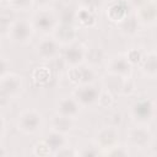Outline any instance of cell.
Segmentation results:
<instances>
[{"instance_id": "obj_1", "label": "cell", "mask_w": 157, "mask_h": 157, "mask_svg": "<svg viewBox=\"0 0 157 157\" xmlns=\"http://www.w3.org/2000/svg\"><path fill=\"white\" fill-rule=\"evenodd\" d=\"M58 20L59 17L56 12L49 6H47V7H38V10L33 12L31 23L34 29H38L42 33H49L59 23Z\"/></svg>"}, {"instance_id": "obj_2", "label": "cell", "mask_w": 157, "mask_h": 157, "mask_svg": "<svg viewBox=\"0 0 157 157\" xmlns=\"http://www.w3.org/2000/svg\"><path fill=\"white\" fill-rule=\"evenodd\" d=\"M43 125V115L34 108L22 110L17 117V129L25 134H36Z\"/></svg>"}, {"instance_id": "obj_3", "label": "cell", "mask_w": 157, "mask_h": 157, "mask_svg": "<svg viewBox=\"0 0 157 157\" xmlns=\"http://www.w3.org/2000/svg\"><path fill=\"white\" fill-rule=\"evenodd\" d=\"M130 115L136 124H148L155 118V102L148 98L136 101L131 105Z\"/></svg>"}, {"instance_id": "obj_4", "label": "cell", "mask_w": 157, "mask_h": 157, "mask_svg": "<svg viewBox=\"0 0 157 157\" xmlns=\"http://www.w3.org/2000/svg\"><path fill=\"white\" fill-rule=\"evenodd\" d=\"M34 28L31 23V21H27L25 18L15 20L12 25L9 28L7 36L11 39V42L17 44H26L32 39Z\"/></svg>"}, {"instance_id": "obj_5", "label": "cell", "mask_w": 157, "mask_h": 157, "mask_svg": "<svg viewBox=\"0 0 157 157\" xmlns=\"http://www.w3.org/2000/svg\"><path fill=\"white\" fill-rule=\"evenodd\" d=\"M126 139L129 144L136 148H146L150 146L153 135L148 129L147 124H136L126 131Z\"/></svg>"}, {"instance_id": "obj_6", "label": "cell", "mask_w": 157, "mask_h": 157, "mask_svg": "<svg viewBox=\"0 0 157 157\" xmlns=\"http://www.w3.org/2000/svg\"><path fill=\"white\" fill-rule=\"evenodd\" d=\"M67 77L76 85L92 83L96 80V70L90 64H77L69 69Z\"/></svg>"}, {"instance_id": "obj_7", "label": "cell", "mask_w": 157, "mask_h": 157, "mask_svg": "<svg viewBox=\"0 0 157 157\" xmlns=\"http://www.w3.org/2000/svg\"><path fill=\"white\" fill-rule=\"evenodd\" d=\"M99 92L101 90L97 86L92 83H85V85H77L72 92V96L78 102L80 105L87 107L97 103Z\"/></svg>"}, {"instance_id": "obj_8", "label": "cell", "mask_w": 157, "mask_h": 157, "mask_svg": "<svg viewBox=\"0 0 157 157\" xmlns=\"http://www.w3.org/2000/svg\"><path fill=\"white\" fill-rule=\"evenodd\" d=\"M105 67L109 74L121 77H130L132 71V65L128 60L126 55H114L110 59H107Z\"/></svg>"}, {"instance_id": "obj_9", "label": "cell", "mask_w": 157, "mask_h": 157, "mask_svg": "<svg viewBox=\"0 0 157 157\" xmlns=\"http://www.w3.org/2000/svg\"><path fill=\"white\" fill-rule=\"evenodd\" d=\"M36 50H37L38 56L42 60H53V59H56L59 56L60 44L54 39L53 36L52 37H44L37 43Z\"/></svg>"}, {"instance_id": "obj_10", "label": "cell", "mask_w": 157, "mask_h": 157, "mask_svg": "<svg viewBox=\"0 0 157 157\" xmlns=\"http://www.w3.org/2000/svg\"><path fill=\"white\" fill-rule=\"evenodd\" d=\"M96 144L102 150H108L119 144V131L115 126L108 125L98 130L96 135Z\"/></svg>"}, {"instance_id": "obj_11", "label": "cell", "mask_w": 157, "mask_h": 157, "mask_svg": "<svg viewBox=\"0 0 157 157\" xmlns=\"http://www.w3.org/2000/svg\"><path fill=\"white\" fill-rule=\"evenodd\" d=\"M52 34L54 39L63 45H69L72 42H75L77 37V31L71 23L60 22L55 26V28L52 31Z\"/></svg>"}, {"instance_id": "obj_12", "label": "cell", "mask_w": 157, "mask_h": 157, "mask_svg": "<svg viewBox=\"0 0 157 157\" xmlns=\"http://www.w3.org/2000/svg\"><path fill=\"white\" fill-rule=\"evenodd\" d=\"M23 87L22 77L17 74H5L2 77H0V90L4 91L7 96L11 98L17 96Z\"/></svg>"}, {"instance_id": "obj_13", "label": "cell", "mask_w": 157, "mask_h": 157, "mask_svg": "<svg viewBox=\"0 0 157 157\" xmlns=\"http://www.w3.org/2000/svg\"><path fill=\"white\" fill-rule=\"evenodd\" d=\"M80 107L81 105L74 98V96H64L56 103V114L75 119L80 112Z\"/></svg>"}, {"instance_id": "obj_14", "label": "cell", "mask_w": 157, "mask_h": 157, "mask_svg": "<svg viewBox=\"0 0 157 157\" xmlns=\"http://www.w3.org/2000/svg\"><path fill=\"white\" fill-rule=\"evenodd\" d=\"M85 54H86L85 45L82 43L72 42L71 44L67 45V48L64 52V61L70 66L81 64L85 60Z\"/></svg>"}, {"instance_id": "obj_15", "label": "cell", "mask_w": 157, "mask_h": 157, "mask_svg": "<svg viewBox=\"0 0 157 157\" xmlns=\"http://www.w3.org/2000/svg\"><path fill=\"white\" fill-rule=\"evenodd\" d=\"M129 15L128 0H114L108 5L107 16L112 22H120Z\"/></svg>"}, {"instance_id": "obj_16", "label": "cell", "mask_w": 157, "mask_h": 157, "mask_svg": "<svg viewBox=\"0 0 157 157\" xmlns=\"http://www.w3.org/2000/svg\"><path fill=\"white\" fill-rule=\"evenodd\" d=\"M136 18L137 21L145 23V25H153L156 20V5L153 0H150L145 5L140 6L136 11Z\"/></svg>"}, {"instance_id": "obj_17", "label": "cell", "mask_w": 157, "mask_h": 157, "mask_svg": "<svg viewBox=\"0 0 157 157\" xmlns=\"http://www.w3.org/2000/svg\"><path fill=\"white\" fill-rule=\"evenodd\" d=\"M74 126V118L64 117L60 114H55L50 118V130L67 134Z\"/></svg>"}, {"instance_id": "obj_18", "label": "cell", "mask_w": 157, "mask_h": 157, "mask_svg": "<svg viewBox=\"0 0 157 157\" xmlns=\"http://www.w3.org/2000/svg\"><path fill=\"white\" fill-rule=\"evenodd\" d=\"M44 141L50 147L53 153L67 145V139H66L65 134H61V132H58V131H54V130H50V132L47 135Z\"/></svg>"}, {"instance_id": "obj_19", "label": "cell", "mask_w": 157, "mask_h": 157, "mask_svg": "<svg viewBox=\"0 0 157 157\" xmlns=\"http://www.w3.org/2000/svg\"><path fill=\"white\" fill-rule=\"evenodd\" d=\"M85 59H87L88 64L92 66L102 64L104 60H107L105 59V52L101 47H92L90 49H86Z\"/></svg>"}, {"instance_id": "obj_20", "label": "cell", "mask_w": 157, "mask_h": 157, "mask_svg": "<svg viewBox=\"0 0 157 157\" xmlns=\"http://www.w3.org/2000/svg\"><path fill=\"white\" fill-rule=\"evenodd\" d=\"M75 17L82 27H92L96 23V12H93L86 7H81L75 13Z\"/></svg>"}, {"instance_id": "obj_21", "label": "cell", "mask_w": 157, "mask_h": 157, "mask_svg": "<svg viewBox=\"0 0 157 157\" xmlns=\"http://www.w3.org/2000/svg\"><path fill=\"white\" fill-rule=\"evenodd\" d=\"M142 71L150 77V78H155L156 74H157V64H156V53L155 50L150 52L146 58L142 61Z\"/></svg>"}, {"instance_id": "obj_22", "label": "cell", "mask_w": 157, "mask_h": 157, "mask_svg": "<svg viewBox=\"0 0 157 157\" xmlns=\"http://www.w3.org/2000/svg\"><path fill=\"white\" fill-rule=\"evenodd\" d=\"M52 78V71L47 66L36 67L32 72V80L36 85H45Z\"/></svg>"}, {"instance_id": "obj_23", "label": "cell", "mask_w": 157, "mask_h": 157, "mask_svg": "<svg viewBox=\"0 0 157 157\" xmlns=\"http://www.w3.org/2000/svg\"><path fill=\"white\" fill-rule=\"evenodd\" d=\"M137 25H139V21H137L135 15H132V16L128 15L123 21L118 22V26H119L120 31L125 34H134L137 29Z\"/></svg>"}, {"instance_id": "obj_24", "label": "cell", "mask_w": 157, "mask_h": 157, "mask_svg": "<svg viewBox=\"0 0 157 157\" xmlns=\"http://www.w3.org/2000/svg\"><path fill=\"white\" fill-rule=\"evenodd\" d=\"M13 21H15L13 13L10 10L7 9L1 10L0 11V34H7L9 28Z\"/></svg>"}, {"instance_id": "obj_25", "label": "cell", "mask_w": 157, "mask_h": 157, "mask_svg": "<svg viewBox=\"0 0 157 157\" xmlns=\"http://www.w3.org/2000/svg\"><path fill=\"white\" fill-rule=\"evenodd\" d=\"M97 103H98L102 108H109V107L114 103V98H113L112 92H110V91H108V90L101 91V92H99V94H98Z\"/></svg>"}, {"instance_id": "obj_26", "label": "cell", "mask_w": 157, "mask_h": 157, "mask_svg": "<svg viewBox=\"0 0 157 157\" xmlns=\"http://www.w3.org/2000/svg\"><path fill=\"white\" fill-rule=\"evenodd\" d=\"M33 153L36 156H48V155H52V150L50 147L47 145V142L43 140L38 144H36V146L33 147Z\"/></svg>"}, {"instance_id": "obj_27", "label": "cell", "mask_w": 157, "mask_h": 157, "mask_svg": "<svg viewBox=\"0 0 157 157\" xmlns=\"http://www.w3.org/2000/svg\"><path fill=\"white\" fill-rule=\"evenodd\" d=\"M104 153L110 155V156H128V155H129V150H128V147L120 146V145L117 144L115 146H113V147L105 150Z\"/></svg>"}, {"instance_id": "obj_28", "label": "cell", "mask_w": 157, "mask_h": 157, "mask_svg": "<svg viewBox=\"0 0 157 157\" xmlns=\"http://www.w3.org/2000/svg\"><path fill=\"white\" fill-rule=\"evenodd\" d=\"M102 4H103V0H81L82 7H86L93 12H97Z\"/></svg>"}, {"instance_id": "obj_29", "label": "cell", "mask_w": 157, "mask_h": 157, "mask_svg": "<svg viewBox=\"0 0 157 157\" xmlns=\"http://www.w3.org/2000/svg\"><path fill=\"white\" fill-rule=\"evenodd\" d=\"M126 58H128V60L130 61V64L132 65V64H137V63H140L141 61V59H144L142 58V54L137 50V49H131L129 53H126Z\"/></svg>"}, {"instance_id": "obj_30", "label": "cell", "mask_w": 157, "mask_h": 157, "mask_svg": "<svg viewBox=\"0 0 157 157\" xmlns=\"http://www.w3.org/2000/svg\"><path fill=\"white\" fill-rule=\"evenodd\" d=\"M32 5H33V0H15V1L11 4V6H12L13 9L22 10V11L28 10Z\"/></svg>"}, {"instance_id": "obj_31", "label": "cell", "mask_w": 157, "mask_h": 157, "mask_svg": "<svg viewBox=\"0 0 157 157\" xmlns=\"http://www.w3.org/2000/svg\"><path fill=\"white\" fill-rule=\"evenodd\" d=\"M9 66H10L9 60L6 58H1L0 56V77H2L5 74H7Z\"/></svg>"}, {"instance_id": "obj_32", "label": "cell", "mask_w": 157, "mask_h": 157, "mask_svg": "<svg viewBox=\"0 0 157 157\" xmlns=\"http://www.w3.org/2000/svg\"><path fill=\"white\" fill-rule=\"evenodd\" d=\"M10 101H11V97L0 90V108H6L10 104Z\"/></svg>"}, {"instance_id": "obj_33", "label": "cell", "mask_w": 157, "mask_h": 157, "mask_svg": "<svg viewBox=\"0 0 157 157\" xmlns=\"http://www.w3.org/2000/svg\"><path fill=\"white\" fill-rule=\"evenodd\" d=\"M54 0H33V4H36L38 7H47L49 4H52Z\"/></svg>"}, {"instance_id": "obj_34", "label": "cell", "mask_w": 157, "mask_h": 157, "mask_svg": "<svg viewBox=\"0 0 157 157\" xmlns=\"http://www.w3.org/2000/svg\"><path fill=\"white\" fill-rule=\"evenodd\" d=\"M150 0H130V2L135 6V7H140L142 5H145L146 2H148Z\"/></svg>"}, {"instance_id": "obj_35", "label": "cell", "mask_w": 157, "mask_h": 157, "mask_svg": "<svg viewBox=\"0 0 157 157\" xmlns=\"http://www.w3.org/2000/svg\"><path fill=\"white\" fill-rule=\"evenodd\" d=\"M4 130H5V120H4V118L0 115V135H2Z\"/></svg>"}, {"instance_id": "obj_36", "label": "cell", "mask_w": 157, "mask_h": 157, "mask_svg": "<svg viewBox=\"0 0 157 157\" xmlns=\"http://www.w3.org/2000/svg\"><path fill=\"white\" fill-rule=\"evenodd\" d=\"M7 1H9V2H10V4H12V2H13V1H15V0H7Z\"/></svg>"}]
</instances>
